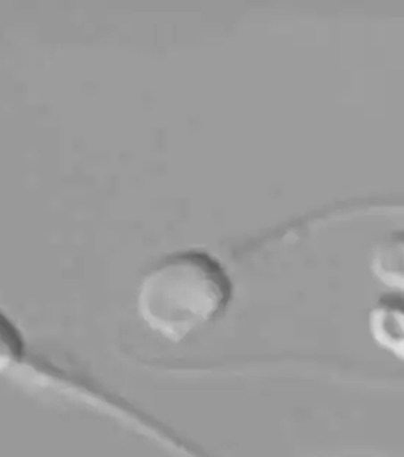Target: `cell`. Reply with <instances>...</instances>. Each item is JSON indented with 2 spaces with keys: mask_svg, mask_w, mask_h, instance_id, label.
I'll use <instances>...</instances> for the list:
<instances>
[{
  "mask_svg": "<svg viewBox=\"0 0 404 457\" xmlns=\"http://www.w3.org/2000/svg\"><path fill=\"white\" fill-rule=\"evenodd\" d=\"M27 343L20 328L0 309V373L24 360Z\"/></svg>",
  "mask_w": 404,
  "mask_h": 457,
  "instance_id": "3",
  "label": "cell"
},
{
  "mask_svg": "<svg viewBox=\"0 0 404 457\" xmlns=\"http://www.w3.org/2000/svg\"><path fill=\"white\" fill-rule=\"evenodd\" d=\"M233 292L220 261L200 249H185L163 256L143 276L138 315L157 336L181 343L218 320Z\"/></svg>",
  "mask_w": 404,
  "mask_h": 457,
  "instance_id": "1",
  "label": "cell"
},
{
  "mask_svg": "<svg viewBox=\"0 0 404 457\" xmlns=\"http://www.w3.org/2000/svg\"><path fill=\"white\" fill-rule=\"evenodd\" d=\"M369 269L385 287L404 296V230L390 233L378 242L369 258Z\"/></svg>",
  "mask_w": 404,
  "mask_h": 457,
  "instance_id": "2",
  "label": "cell"
}]
</instances>
